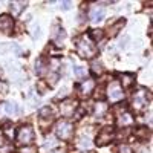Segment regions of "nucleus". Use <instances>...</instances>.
<instances>
[{
    "mask_svg": "<svg viewBox=\"0 0 153 153\" xmlns=\"http://www.w3.org/2000/svg\"><path fill=\"white\" fill-rule=\"evenodd\" d=\"M76 52L81 58L91 60L94 55H97V48L91 40H86V38H80L76 42Z\"/></svg>",
    "mask_w": 153,
    "mask_h": 153,
    "instance_id": "obj_1",
    "label": "nucleus"
},
{
    "mask_svg": "<svg viewBox=\"0 0 153 153\" xmlns=\"http://www.w3.org/2000/svg\"><path fill=\"white\" fill-rule=\"evenodd\" d=\"M34 138H35V135H34V129L31 126H22L20 129L17 130V133H16V139L25 147L32 146Z\"/></svg>",
    "mask_w": 153,
    "mask_h": 153,
    "instance_id": "obj_2",
    "label": "nucleus"
},
{
    "mask_svg": "<svg viewBox=\"0 0 153 153\" xmlns=\"http://www.w3.org/2000/svg\"><path fill=\"white\" fill-rule=\"evenodd\" d=\"M55 135L58 139H63V141H66L72 136V124L66 120H61L57 123L55 126Z\"/></svg>",
    "mask_w": 153,
    "mask_h": 153,
    "instance_id": "obj_3",
    "label": "nucleus"
},
{
    "mask_svg": "<svg viewBox=\"0 0 153 153\" xmlns=\"http://www.w3.org/2000/svg\"><path fill=\"white\" fill-rule=\"evenodd\" d=\"M112 139H113V129H112V127H103V129L97 133L95 144L98 147H103V146L109 144Z\"/></svg>",
    "mask_w": 153,
    "mask_h": 153,
    "instance_id": "obj_4",
    "label": "nucleus"
},
{
    "mask_svg": "<svg viewBox=\"0 0 153 153\" xmlns=\"http://www.w3.org/2000/svg\"><path fill=\"white\" fill-rule=\"evenodd\" d=\"M124 97V91L121 89V86L118 83H112L107 89V98L109 101H112V103H115V101H120L123 100Z\"/></svg>",
    "mask_w": 153,
    "mask_h": 153,
    "instance_id": "obj_5",
    "label": "nucleus"
},
{
    "mask_svg": "<svg viewBox=\"0 0 153 153\" xmlns=\"http://www.w3.org/2000/svg\"><path fill=\"white\" fill-rule=\"evenodd\" d=\"M133 106L138 110H143L147 107V91L146 89H139L133 95Z\"/></svg>",
    "mask_w": 153,
    "mask_h": 153,
    "instance_id": "obj_6",
    "label": "nucleus"
},
{
    "mask_svg": "<svg viewBox=\"0 0 153 153\" xmlns=\"http://www.w3.org/2000/svg\"><path fill=\"white\" fill-rule=\"evenodd\" d=\"M12 26H14V19L8 14L0 16V31H3L5 34H11Z\"/></svg>",
    "mask_w": 153,
    "mask_h": 153,
    "instance_id": "obj_7",
    "label": "nucleus"
},
{
    "mask_svg": "<svg viewBox=\"0 0 153 153\" xmlns=\"http://www.w3.org/2000/svg\"><path fill=\"white\" fill-rule=\"evenodd\" d=\"M106 17V9L104 8H101V6H97L91 11V22L92 23H100V22H103Z\"/></svg>",
    "mask_w": 153,
    "mask_h": 153,
    "instance_id": "obj_8",
    "label": "nucleus"
},
{
    "mask_svg": "<svg viewBox=\"0 0 153 153\" xmlns=\"http://www.w3.org/2000/svg\"><path fill=\"white\" fill-rule=\"evenodd\" d=\"M26 6H28L26 2H11L9 3V9H11L12 17H19L22 12L26 9Z\"/></svg>",
    "mask_w": 153,
    "mask_h": 153,
    "instance_id": "obj_9",
    "label": "nucleus"
},
{
    "mask_svg": "<svg viewBox=\"0 0 153 153\" xmlns=\"http://www.w3.org/2000/svg\"><path fill=\"white\" fill-rule=\"evenodd\" d=\"M120 83H121V89H129L135 84V76L132 74H121L120 75Z\"/></svg>",
    "mask_w": 153,
    "mask_h": 153,
    "instance_id": "obj_10",
    "label": "nucleus"
},
{
    "mask_svg": "<svg viewBox=\"0 0 153 153\" xmlns=\"http://www.w3.org/2000/svg\"><path fill=\"white\" fill-rule=\"evenodd\" d=\"M60 112H61L63 117L69 118V117H72L74 112H75V104H74V103H71V101L61 103V106H60Z\"/></svg>",
    "mask_w": 153,
    "mask_h": 153,
    "instance_id": "obj_11",
    "label": "nucleus"
},
{
    "mask_svg": "<svg viewBox=\"0 0 153 153\" xmlns=\"http://www.w3.org/2000/svg\"><path fill=\"white\" fill-rule=\"evenodd\" d=\"M3 109H5V113L8 115V117H17V115L20 113V107L16 103H5Z\"/></svg>",
    "mask_w": 153,
    "mask_h": 153,
    "instance_id": "obj_12",
    "label": "nucleus"
},
{
    "mask_svg": "<svg viewBox=\"0 0 153 153\" xmlns=\"http://www.w3.org/2000/svg\"><path fill=\"white\" fill-rule=\"evenodd\" d=\"M8 52H14V54H20L22 49L20 46L11 43V45H5V43H0V54H8Z\"/></svg>",
    "mask_w": 153,
    "mask_h": 153,
    "instance_id": "obj_13",
    "label": "nucleus"
},
{
    "mask_svg": "<svg viewBox=\"0 0 153 153\" xmlns=\"http://www.w3.org/2000/svg\"><path fill=\"white\" fill-rule=\"evenodd\" d=\"M95 89V81L94 80H86L83 84H81V87H80V92H81V95H89L92 91Z\"/></svg>",
    "mask_w": 153,
    "mask_h": 153,
    "instance_id": "obj_14",
    "label": "nucleus"
},
{
    "mask_svg": "<svg viewBox=\"0 0 153 153\" xmlns=\"http://www.w3.org/2000/svg\"><path fill=\"white\" fill-rule=\"evenodd\" d=\"M48 66H49V65H48V61H46L43 57H40V58L35 61V72H37L38 75H43Z\"/></svg>",
    "mask_w": 153,
    "mask_h": 153,
    "instance_id": "obj_15",
    "label": "nucleus"
},
{
    "mask_svg": "<svg viewBox=\"0 0 153 153\" xmlns=\"http://www.w3.org/2000/svg\"><path fill=\"white\" fill-rule=\"evenodd\" d=\"M52 38H54V42H55V43L63 42V40L66 38V31L63 29V28H57V29L52 32Z\"/></svg>",
    "mask_w": 153,
    "mask_h": 153,
    "instance_id": "obj_16",
    "label": "nucleus"
},
{
    "mask_svg": "<svg viewBox=\"0 0 153 153\" xmlns=\"http://www.w3.org/2000/svg\"><path fill=\"white\" fill-rule=\"evenodd\" d=\"M89 37H91V42H100L104 37V31L103 29H91L89 31Z\"/></svg>",
    "mask_w": 153,
    "mask_h": 153,
    "instance_id": "obj_17",
    "label": "nucleus"
},
{
    "mask_svg": "<svg viewBox=\"0 0 153 153\" xmlns=\"http://www.w3.org/2000/svg\"><path fill=\"white\" fill-rule=\"evenodd\" d=\"M124 25H126V20L124 19H120L117 23H115V25H112V26H109V29L112 31L110 32V35H117L118 32H120V29L124 26Z\"/></svg>",
    "mask_w": 153,
    "mask_h": 153,
    "instance_id": "obj_18",
    "label": "nucleus"
},
{
    "mask_svg": "<svg viewBox=\"0 0 153 153\" xmlns=\"http://www.w3.org/2000/svg\"><path fill=\"white\" fill-rule=\"evenodd\" d=\"M74 74H75V76L78 80H84L86 78V68H83V66H75L74 68Z\"/></svg>",
    "mask_w": 153,
    "mask_h": 153,
    "instance_id": "obj_19",
    "label": "nucleus"
},
{
    "mask_svg": "<svg viewBox=\"0 0 153 153\" xmlns=\"http://www.w3.org/2000/svg\"><path fill=\"white\" fill-rule=\"evenodd\" d=\"M40 118L43 121H51V120H52V110H51L49 107H43L40 110Z\"/></svg>",
    "mask_w": 153,
    "mask_h": 153,
    "instance_id": "obj_20",
    "label": "nucleus"
},
{
    "mask_svg": "<svg viewBox=\"0 0 153 153\" xmlns=\"http://www.w3.org/2000/svg\"><path fill=\"white\" fill-rule=\"evenodd\" d=\"M35 89H37V92L38 94H46L48 92V89H49V84H46L43 80H40V81H37V86H35Z\"/></svg>",
    "mask_w": 153,
    "mask_h": 153,
    "instance_id": "obj_21",
    "label": "nucleus"
},
{
    "mask_svg": "<svg viewBox=\"0 0 153 153\" xmlns=\"http://www.w3.org/2000/svg\"><path fill=\"white\" fill-rule=\"evenodd\" d=\"M92 74H94V75L103 74V65H101L100 61H94V63H92Z\"/></svg>",
    "mask_w": 153,
    "mask_h": 153,
    "instance_id": "obj_22",
    "label": "nucleus"
},
{
    "mask_svg": "<svg viewBox=\"0 0 153 153\" xmlns=\"http://www.w3.org/2000/svg\"><path fill=\"white\" fill-rule=\"evenodd\" d=\"M133 123V118L130 117V115L129 113H123L121 115V117H120V124H132Z\"/></svg>",
    "mask_w": 153,
    "mask_h": 153,
    "instance_id": "obj_23",
    "label": "nucleus"
},
{
    "mask_svg": "<svg viewBox=\"0 0 153 153\" xmlns=\"http://www.w3.org/2000/svg\"><path fill=\"white\" fill-rule=\"evenodd\" d=\"M78 146L81 147V149H89V147H91V139H89L87 136L84 138H80V143H78Z\"/></svg>",
    "mask_w": 153,
    "mask_h": 153,
    "instance_id": "obj_24",
    "label": "nucleus"
},
{
    "mask_svg": "<svg viewBox=\"0 0 153 153\" xmlns=\"http://www.w3.org/2000/svg\"><path fill=\"white\" fill-rule=\"evenodd\" d=\"M31 34H32V38H38L40 37V26H38L37 23L32 25V28H31Z\"/></svg>",
    "mask_w": 153,
    "mask_h": 153,
    "instance_id": "obj_25",
    "label": "nucleus"
},
{
    "mask_svg": "<svg viewBox=\"0 0 153 153\" xmlns=\"http://www.w3.org/2000/svg\"><path fill=\"white\" fill-rule=\"evenodd\" d=\"M120 153H133V152H132V149H130L129 146L123 144V146L120 147Z\"/></svg>",
    "mask_w": 153,
    "mask_h": 153,
    "instance_id": "obj_26",
    "label": "nucleus"
},
{
    "mask_svg": "<svg viewBox=\"0 0 153 153\" xmlns=\"http://www.w3.org/2000/svg\"><path fill=\"white\" fill-rule=\"evenodd\" d=\"M0 92H2V94H6L8 92V84L3 83V81H0Z\"/></svg>",
    "mask_w": 153,
    "mask_h": 153,
    "instance_id": "obj_27",
    "label": "nucleus"
},
{
    "mask_svg": "<svg viewBox=\"0 0 153 153\" xmlns=\"http://www.w3.org/2000/svg\"><path fill=\"white\" fill-rule=\"evenodd\" d=\"M71 6H72V2H61V9L68 11V9H71Z\"/></svg>",
    "mask_w": 153,
    "mask_h": 153,
    "instance_id": "obj_28",
    "label": "nucleus"
},
{
    "mask_svg": "<svg viewBox=\"0 0 153 153\" xmlns=\"http://www.w3.org/2000/svg\"><path fill=\"white\" fill-rule=\"evenodd\" d=\"M22 153H35V149H34V147H31V149H26V147H25V149L22 150Z\"/></svg>",
    "mask_w": 153,
    "mask_h": 153,
    "instance_id": "obj_29",
    "label": "nucleus"
},
{
    "mask_svg": "<svg viewBox=\"0 0 153 153\" xmlns=\"http://www.w3.org/2000/svg\"><path fill=\"white\" fill-rule=\"evenodd\" d=\"M139 153H147V152H146V150H141V152H139Z\"/></svg>",
    "mask_w": 153,
    "mask_h": 153,
    "instance_id": "obj_30",
    "label": "nucleus"
}]
</instances>
